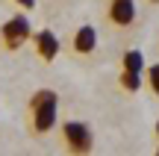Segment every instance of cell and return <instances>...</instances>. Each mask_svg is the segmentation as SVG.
<instances>
[{"label": "cell", "mask_w": 159, "mask_h": 156, "mask_svg": "<svg viewBox=\"0 0 159 156\" xmlns=\"http://www.w3.org/2000/svg\"><path fill=\"white\" fill-rule=\"evenodd\" d=\"M56 112H59V94L53 88H39L30 97V124L35 136H44L56 127Z\"/></svg>", "instance_id": "6da1fadb"}, {"label": "cell", "mask_w": 159, "mask_h": 156, "mask_svg": "<svg viewBox=\"0 0 159 156\" xmlns=\"http://www.w3.org/2000/svg\"><path fill=\"white\" fill-rule=\"evenodd\" d=\"M30 35H33V27H30V21L24 15H12L9 21L0 27V41H3L6 50H21Z\"/></svg>", "instance_id": "7a4b0ae2"}, {"label": "cell", "mask_w": 159, "mask_h": 156, "mask_svg": "<svg viewBox=\"0 0 159 156\" xmlns=\"http://www.w3.org/2000/svg\"><path fill=\"white\" fill-rule=\"evenodd\" d=\"M62 141L71 153H91L94 147V139H91V130L80 121H68L62 127Z\"/></svg>", "instance_id": "3957f363"}, {"label": "cell", "mask_w": 159, "mask_h": 156, "mask_svg": "<svg viewBox=\"0 0 159 156\" xmlns=\"http://www.w3.org/2000/svg\"><path fill=\"white\" fill-rule=\"evenodd\" d=\"M112 27H130L136 21V0H109V9H106Z\"/></svg>", "instance_id": "277c9868"}, {"label": "cell", "mask_w": 159, "mask_h": 156, "mask_svg": "<svg viewBox=\"0 0 159 156\" xmlns=\"http://www.w3.org/2000/svg\"><path fill=\"white\" fill-rule=\"evenodd\" d=\"M71 47H74L77 56H89V53H94V47H97V29L89 27V24H85V27H80L77 33H74Z\"/></svg>", "instance_id": "5b68a950"}, {"label": "cell", "mask_w": 159, "mask_h": 156, "mask_svg": "<svg viewBox=\"0 0 159 156\" xmlns=\"http://www.w3.org/2000/svg\"><path fill=\"white\" fill-rule=\"evenodd\" d=\"M35 50H39V56L44 59V62H50V59H56V53H59V38L50 33V29H41V33L35 35Z\"/></svg>", "instance_id": "8992f818"}, {"label": "cell", "mask_w": 159, "mask_h": 156, "mask_svg": "<svg viewBox=\"0 0 159 156\" xmlns=\"http://www.w3.org/2000/svg\"><path fill=\"white\" fill-rule=\"evenodd\" d=\"M121 68H124V71H136V74H144V56H142V50H127L124 59H121Z\"/></svg>", "instance_id": "52a82bcc"}, {"label": "cell", "mask_w": 159, "mask_h": 156, "mask_svg": "<svg viewBox=\"0 0 159 156\" xmlns=\"http://www.w3.org/2000/svg\"><path fill=\"white\" fill-rule=\"evenodd\" d=\"M121 86H124L127 91H139V88H142V74H136V71H124V68H121Z\"/></svg>", "instance_id": "ba28073f"}, {"label": "cell", "mask_w": 159, "mask_h": 156, "mask_svg": "<svg viewBox=\"0 0 159 156\" xmlns=\"http://www.w3.org/2000/svg\"><path fill=\"white\" fill-rule=\"evenodd\" d=\"M144 74H148V88L159 97V62L150 65V68H144Z\"/></svg>", "instance_id": "9c48e42d"}, {"label": "cell", "mask_w": 159, "mask_h": 156, "mask_svg": "<svg viewBox=\"0 0 159 156\" xmlns=\"http://www.w3.org/2000/svg\"><path fill=\"white\" fill-rule=\"evenodd\" d=\"M18 6H24V9H35V0H15Z\"/></svg>", "instance_id": "30bf717a"}, {"label": "cell", "mask_w": 159, "mask_h": 156, "mask_svg": "<svg viewBox=\"0 0 159 156\" xmlns=\"http://www.w3.org/2000/svg\"><path fill=\"white\" fill-rule=\"evenodd\" d=\"M156 136H159V121H156Z\"/></svg>", "instance_id": "8fae6325"}, {"label": "cell", "mask_w": 159, "mask_h": 156, "mask_svg": "<svg viewBox=\"0 0 159 156\" xmlns=\"http://www.w3.org/2000/svg\"><path fill=\"white\" fill-rule=\"evenodd\" d=\"M150 3H159V0H150Z\"/></svg>", "instance_id": "7c38bea8"}]
</instances>
